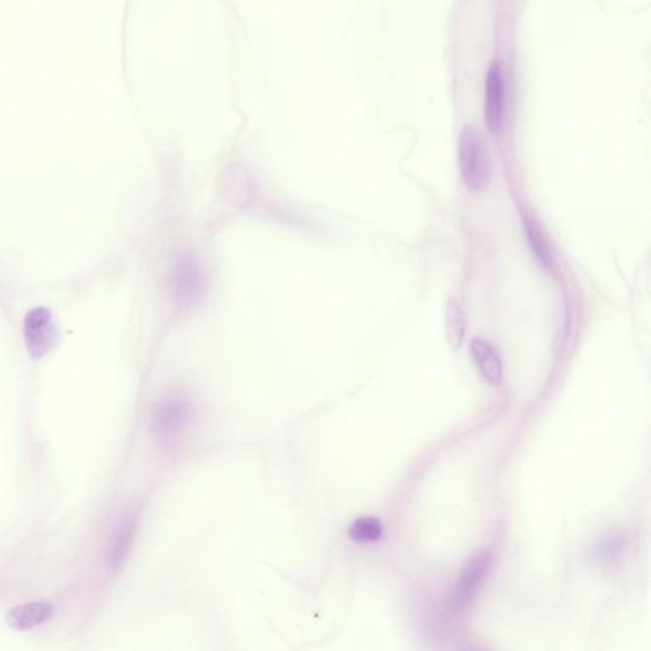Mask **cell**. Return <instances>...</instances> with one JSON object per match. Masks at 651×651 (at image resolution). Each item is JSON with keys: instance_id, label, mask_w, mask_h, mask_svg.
<instances>
[{"instance_id": "1", "label": "cell", "mask_w": 651, "mask_h": 651, "mask_svg": "<svg viewBox=\"0 0 651 651\" xmlns=\"http://www.w3.org/2000/svg\"><path fill=\"white\" fill-rule=\"evenodd\" d=\"M458 164L467 190L481 191L488 182L489 166L481 136L472 126L462 130L458 141Z\"/></svg>"}, {"instance_id": "2", "label": "cell", "mask_w": 651, "mask_h": 651, "mask_svg": "<svg viewBox=\"0 0 651 651\" xmlns=\"http://www.w3.org/2000/svg\"><path fill=\"white\" fill-rule=\"evenodd\" d=\"M492 557L488 551L476 554L462 570L451 595V607L458 610L464 609L485 582L491 567Z\"/></svg>"}, {"instance_id": "3", "label": "cell", "mask_w": 651, "mask_h": 651, "mask_svg": "<svg viewBox=\"0 0 651 651\" xmlns=\"http://www.w3.org/2000/svg\"><path fill=\"white\" fill-rule=\"evenodd\" d=\"M191 417V406L181 397H169L154 408L151 426L158 438L175 439Z\"/></svg>"}, {"instance_id": "4", "label": "cell", "mask_w": 651, "mask_h": 651, "mask_svg": "<svg viewBox=\"0 0 651 651\" xmlns=\"http://www.w3.org/2000/svg\"><path fill=\"white\" fill-rule=\"evenodd\" d=\"M505 113V87L500 64L494 61L490 65L485 85L486 125L492 134H498L503 128Z\"/></svg>"}, {"instance_id": "5", "label": "cell", "mask_w": 651, "mask_h": 651, "mask_svg": "<svg viewBox=\"0 0 651 651\" xmlns=\"http://www.w3.org/2000/svg\"><path fill=\"white\" fill-rule=\"evenodd\" d=\"M55 330L48 309L37 308L29 313L24 325L27 347L33 358H40L48 353L54 343Z\"/></svg>"}, {"instance_id": "6", "label": "cell", "mask_w": 651, "mask_h": 651, "mask_svg": "<svg viewBox=\"0 0 651 651\" xmlns=\"http://www.w3.org/2000/svg\"><path fill=\"white\" fill-rule=\"evenodd\" d=\"M470 349L473 361L485 380L494 386L503 382V362L491 344L480 337H474L471 340Z\"/></svg>"}, {"instance_id": "7", "label": "cell", "mask_w": 651, "mask_h": 651, "mask_svg": "<svg viewBox=\"0 0 651 651\" xmlns=\"http://www.w3.org/2000/svg\"><path fill=\"white\" fill-rule=\"evenodd\" d=\"M54 607L48 602L21 604L9 612L8 622L15 630L26 631L51 617Z\"/></svg>"}, {"instance_id": "8", "label": "cell", "mask_w": 651, "mask_h": 651, "mask_svg": "<svg viewBox=\"0 0 651 651\" xmlns=\"http://www.w3.org/2000/svg\"><path fill=\"white\" fill-rule=\"evenodd\" d=\"M523 227L524 232H526L527 240H528V243L531 244L533 253L537 257L538 262H541V265L544 266L546 270H553V251L548 247L547 238H546L538 223L536 222L535 219H532L531 216L523 214Z\"/></svg>"}, {"instance_id": "9", "label": "cell", "mask_w": 651, "mask_h": 651, "mask_svg": "<svg viewBox=\"0 0 651 651\" xmlns=\"http://www.w3.org/2000/svg\"><path fill=\"white\" fill-rule=\"evenodd\" d=\"M445 333L446 340L452 349L458 350L463 343L464 333H466V319H464L463 308L457 299L452 298L446 306L445 313Z\"/></svg>"}, {"instance_id": "10", "label": "cell", "mask_w": 651, "mask_h": 651, "mask_svg": "<svg viewBox=\"0 0 651 651\" xmlns=\"http://www.w3.org/2000/svg\"><path fill=\"white\" fill-rule=\"evenodd\" d=\"M349 535L358 544H373L382 538L383 526L377 518H359L350 527Z\"/></svg>"}, {"instance_id": "11", "label": "cell", "mask_w": 651, "mask_h": 651, "mask_svg": "<svg viewBox=\"0 0 651 651\" xmlns=\"http://www.w3.org/2000/svg\"><path fill=\"white\" fill-rule=\"evenodd\" d=\"M133 535H134V523H133L132 518H128V519L121 523L119 531L115 536L114 544L111 546L108 561H110V566L114 567V569L119 567L125 559L130 545H132Z\"/></svg>"}]
</instances>
